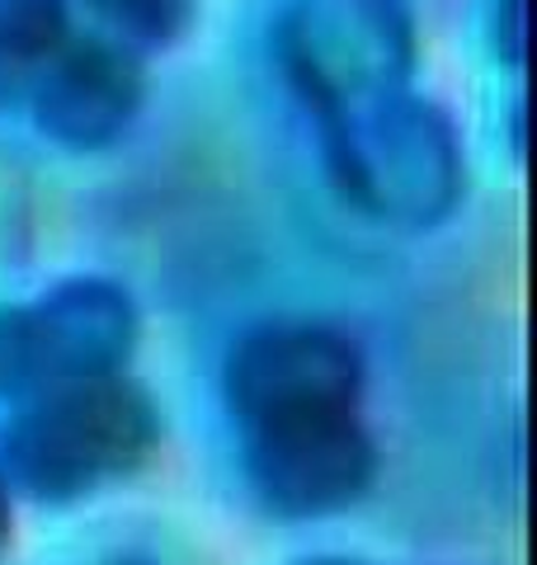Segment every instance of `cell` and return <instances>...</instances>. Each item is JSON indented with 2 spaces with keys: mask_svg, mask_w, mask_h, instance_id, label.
I'll use <instances>...</instances> for the list:
<instances>
[{
  "mask_svg": "<svg viewBox=\"0 0 537 565\" xmlns=\"http://www.w3.org/2000/svg\"><path fill=\"white\" fill-rule=\"evenodd\" d=\"M160 444L151 396L123 373L62 382L20 401L6 434V471L33 500L71 504L133 476Z\"/></svg>",
  "mask_w": 537,
  "mask_h": 565,
  "instance_id": "6da1fadb",
  "label": "cell"
},
{
  "mask_svg": "<svg viewBox=\"0 0 537 565\" xmlns=\"http://www.w3.org/2000/svg\"><path fill=\"white\" fill-rule=\"evenodd\" d=\"M320 156L339 199L401 232H424L443 222L462 203V184H467V161H462L453 122L415 90L326 122Z\"/></svg>",
  "mask_w": 537,
  "mask_h": 565,
  "instance_id": "7a4b0ae2",
  "label": "cell"
},
{
  "mask_svg": "<svg viewBox=\"0 0 537 565\" xmlns=\"http://www.w3.org/2000/svg\"><path fill=\"white\" fill-rule=\"evenodd\" d=\"M415 52L406 0H283L274 20L278 71L316 128L410 90Z\"/></svg>",
  "mask_w": 537,
  "mask_h": 565,
  "instance_id": "3957f363",
  "label": "cell"
},
{
  "mask_svg": "<svg viewBox=\"0 0 537 565\" xmlns=\"http://www.w3.org/2000/svg\"><path fill=\"white\" fill-rule=\"evenodd\" d=\"M133 344V297L109 278H66L33 302L0 307V401L123 373Z\"/></svg>",
  "mask_w": 537,
  "mask_h": 565,
  "instance_id": "277c9868",
  "label": "cell"
},
{
  "mask_svg": "<svg viewBox=\"0 0 537 565\" xmlns=\"http://www.w3.org/2000/svg\"><path fill=\"white\" fill-rule=\"evenodd\" d=\"M364 392V359L345 330L316 321H268L236 340L222 367V396L241 429L349 415Z\"/></svg>",
  "mask_w": 537,
  "mask_h": 565,
  "instance_id": "5b68a950",
  "label": "cell"
},
{
  "mask_svg": "<svg viewBox=\"0 0 537 565\" xmlns=\"http://www.w3.org/2000/svg\"><path fill=\"white\" fill-rule=\"evenodd\" d=\"M245 486L278 519H326L349 509L378 476V448L349 415H316L245 429Z\"/></svg>",
  "mask_w": 537,
  "mask_h": 565,
  "instance_id": "8992f818",
  "label": "cell"
},
{
  "mask_svg": "<svg viewBox=\"0 0 537 565\" xmlns=\"http://www.w3.org/2000/svg\"><path fill=\"white\" fill-rule=\"evenodd\" d=\"M141 62L99 33L71 39L29 81V114L48 141L66 151H104L133 128L141 109Z\"/></svg>",
  "mask_w": 537,
  "mask_h": 565,
  "instance_id": "52a82bcc",
  "label": "cell"
},
{
  "mask_svg": "<svg viewBox=\"0 0 537 565\" xmlns=\"http://www.w3.org/2000/svg\"><path fill=\"white\" fill-rule=\"evenodd\" d=\"M66 39V0H0V109L24 104L29 81Z\"/></svg>",
  "mask_w": 537,
  "mask_h": 565,
  "instance_id": "ba28073f",
  "label": "cell"
},
{
  "mask_svg": "<svg viewBox=\"0 0 537 565\" xmlns=\"http://www.w3.org/2000/svg\"><path fill=\"white\" fill-rule=\"evenodd\" d=\"M137 43H170L193 20V0H85Z\"/></svg>",
  "mask_w": 537,
  "mask_h": 565,
  "instance_id": "9c48e42d",
  "label": "cell"
},
{
  "mask_svg": "<svg viewBox=\"0 0 537 565\" xmlns=\"http://www.w3.org/2000/svg\"><path fill=\"white\" fill-rule=\"evenodd\" d=\"M528 6L524 0H495L491 10V47L505 66H524L528 57Z\"/></svg>",
  "mask_w": 537,
  "mask_h": 565,
  "instance_id": "30bf717a",
  "label": "cell"
},
{
  "mask_svg": "<svg viewBox=\"0 0 537 565\" xmlns=\"http://www.w3.org/2000/svg\"><path fill=\"white\" fill-rule=\"evenodd\" d=\"M10 542V494H6V476H0V552Z\"/></svg>",
  "mask_w": 537,
  "mask_h": 565,
  "instance_id": "8fae6325",
  "label": "cell"
},
{
  "mask_svg": "<svg viewBox=\"0 0 537 565\" xmlns=\"http://www.w3.org/2000/svg\"><path fill=\"white\" fill-rule=\"evenodd\" d=\"M302 565H364V561H339V556H320V561H302Z\"/></svg>",
  "mask_w": 537,
  "mask_h": 565,
  "instance_id": "7c38bea8",
  "label": "cell"
},
{
  "mask_svg": "<svg viewBox=\"0 0 537 565\" xmlns=\"http://www.w3.org/2000/svg\"><path fill=\"white\" fill-rule=\"evenodd\" d=\"M114 565H147V561H114Z\"/></svg>",
  "mask_w": 537,
  "mask_h": 565,
  "instance_id": "4fadbf2b",
  "label": "cell"
}]
</instances>
